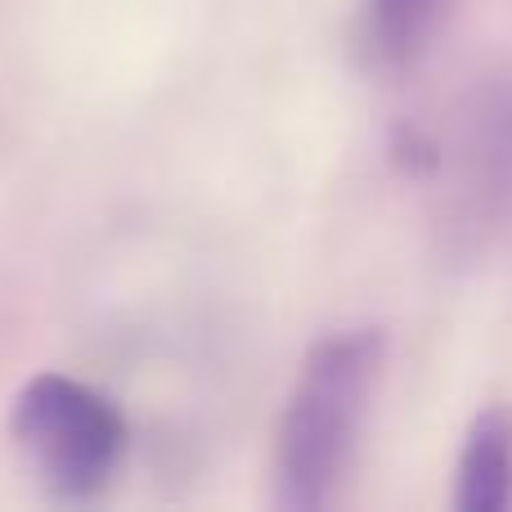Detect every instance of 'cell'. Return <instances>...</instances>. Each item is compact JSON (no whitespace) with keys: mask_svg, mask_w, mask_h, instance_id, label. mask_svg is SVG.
I'll return each mask as SVG.
<instances>
[{"mask_svg":"<svg viewBox=\"0 0 512 512\" xmlns=\"http://www.w3.org/2000/svg\"><path fill=\"white\" fill-rule=\"evenodd\" d=\"M382 373L378 328H342L310 346L279 427V504L328 508L342 486Z\"/></svg>","mask_w":512,"mask_h":512,"instance_id":"1","label":"cell"},{"mask_svg":"<svg viewBox=\"0 0 512 512\" xmlns=\"http://www.w3.org/2000/svg\"><path fill=\"white\" fill-rule=\"evenodd\" d=\"M9 432L63 499L104 490L126 454V423L113 400L59 373H41L18 391Z\"/></svg>","mask_w":512,"mask_h":512,"instance_id":"2","label":"cell"},{"mask_svg":"<svg viewBox=\"0 0 512 512\" xmlns=\"http://www.w3.org/2000/svg\"><path fill=\"white\" fill-rule=\"evenodd\" d=\"M512 504V414L486 409L472 423L459 459V508L504 512Z\"/></svg>","mask_w":512,"mask_h":512,"instance_id":"3","label":"cell"},{"mask_svg":"<svg viewBox=\"0 0 512 512\" xmlns=\"http://www.w3.org/2000/svg\"><path fill=\"white\" fill-rule=\"evenodd\" d=\"M450 0H369L364 5V45L382 68H405L427 50Z\"/></svg>","mask_w":512,"mask_h":512,"instance_id":"4","label":"cell"}]
</instances>
